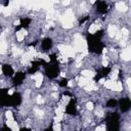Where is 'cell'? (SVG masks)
Instances as JSON below:
<instances>
[{"mask_svg": "<svg viewBox=\"0 0 131 131\" xmlns=\"http://www.w3.org/2000/svg\"><path fill=\"white\" fill-rule=\"evenodd\" d=\"M87 40V45H88V50L92 53L95 54H101L103 49H104V45L103 43L100 41V38L96 37L94 34H88L86 37Z\"/></svg>", "mask_w": 131, "mask_h": 131, "instance_id": "obj_1", "label": "cell"}, {"mask_svg": "<svg viewBox=\"0 0 131 131\" xmlns=\"http://www.w3.org/2000/svg\"><path fill=\"white\" fill-rule=\"evenodd\" d=\"M119 115L117 113H110L105 118V124L107 131H120Z\"/></svg>", "mask_w": 131, "mask_h": 131, "instance_id": "obj_2", "label": "cell"}, {"mask_svg": "<svg viewBox=\"0 0 131 131\" xmlns=\"http://www.w3.org/2000/svg\"><path fill=\"white\" fill-rule=\"evenodd\" d=\"M45 74L48 78L54 79L59 75V68H58V62H51L47 63L45 66Z\"/></svg>", "mask_w": 131, "mask_h": 131, "instance_id": "obj_3", "label": "cell"}, {"mask_svg": "<svg viewBox=\"0 0 131 131\" xmlns=\"http://www.w3.org/2000/svg\"><path fill=\"white\" fill-rule=\"evenodd\" d=\"M9 99L10 95H8V90L6 88L0 89V106H9Z\"/></svg>", "mask_w": 131, "mask_h": 131, "instance_id": "obj_4", "label": "cell"}, {"mask_svg": "<svg viewBox=\"0 0 131 131\" xmlns=\"http://www.w3.org/2000/svg\"><path fill=\"white\" fill-rule=\"evenodd\" d=\"M76 102L77 99L76 98H71V100L69 101L67 107H66V113L72 116H76L77 115V107H76Z\"/></svg>", "mask_w": 131, "mask_h": 131, "instance_id": "obj_5", "label": "cell"}, {"mask_svg": "<svg viewBox=\"0 0 131 131\" xmlns=\"http://www.w3.org/2000/svg\"><path fill=\"white\" fill-rule=\"evenodd\" d=\"M21 102V96L19 93L14 92L12 95H10V99H9V106H17L19 105Z\"/></svg>", "mask_w": 131, "mask_h": 131, "instance_id": "obj_6", "label": "cell"}, {"mask_svg": "<svg viewBox=\"0 0 131 131\" xmlns=\"http://www.w3.org/2000/svg\"><path fill=\"white\" fill-rule=\"evenodd\" d=\"M119 103H120V110H121L123 113L129 111V108H130V106H131V101H130V98H128V97L121 98L120 101H119Z\"/></svg>", "mask_w": 131, "mask_h": 131, "instance_id": "obj_7", "label": "cell"}, {"mask_svg": "<svg viewBox=\"0 0 131 131\" xmlns=\"http://www.w3.org/2000/svg\"><path fill=\"white\" fill-rule=\"evenodd\" d=\"M110 72H111V68H110V67L100 69V70L97 72V74L95 75V77H94V80L97 82V81H98V80H100L101 78H104V77H106V76L110 74Z\"/></svg>", "mask_w": 131, "mask_h": 131, "instance_id": "obj_8", "label": "cell"}, {"mask_svg": "<svg viewBox=\"0 0 131 131\" xmlns=\"http://www.w3.org/2000/svg\"><path fill=\"white\" fill-rule=\"evenodd\" d=\"M26 78V74L23 73V72H17L14 76H13V85L14 86H19L23 81L25 80Z\"/></svg>", "mask_w": 131, "mask_h": 131, "instance_id": "obj_9", "label": "cell"}, {"mask_svg": "<svg viewBox=\"0 0 131 131\" xmlns=\"http://www.w3.org/2000/svg\"><path fill=\"white\" fill-rule=\"evenodd\" d=\"M95 5H96V10H97V12H99V13H105L106 11H107V4L105 3V2H103V1H97L96 3H95Z\"/></svg>", "mask_w": 131, "mask_h": 131, "instance_id": "obj_10", "label": "cell"}, {"mask_svg": "<svg viewBox=\"0 0 131 131\" xmlns=\"http://www.w3.org/2000/svg\"><path fill=\"white\" fill-rule=\"evenodd\" d=\"M52 40L50 39V38H44L43 40H42V42H41V46H42V49L44 50V51H47V50H49L51 47H52Z\"/></svg>", "mask_w": 131, "mask_h": 131, "instance_id": "obj_11", "label": "cell"}, {"mask_svg": "<svg viewBox=\"0 0 131 131\" xmlns=\"http://www.w3.org/2000/svg\"><path fill=\"white\" fill-rule=\"evenodd\" d=\"M2 72L6 77H12L13 74H14L13 69L10 64H3L2 66Z\"/></svg>", "mask_w": 131, "mask_h": 131, "instance_id": "obj_12", "label": "cell"}, {"mask_svg": "<svg viewBox=\"0 0 131 131\" xmlns=\"http://www.w3.org/2000/svg\"><path fill=\"white\" fill-rule=\"evenodd\" d=\"M31 24V18H28V17H25V18H20V28H25L27 29Z\"/></svg>", "mask_w": 131, "mask_h": 131, "instance_id": "obj_13", "label": "cell"}, {"mask_svg": "<svg viewBox=\"0 0 131 131\" xmlns=\"http://www.w3.org/2000/svg\"><path fill=\"white\" fill-rule=\"evenodd\" d=\"M116 104H117V100L112 98V99H108V100L106 101L105 106H106V107H114Z\"/></svg>", "mask_w": 131, "mask_h": 131, "instance_id": "obj_14", "label": "cell"}, {"mask_svg": "<svg viewBox=\"0 0 131 131\" xmlns=\"http://www.w3.org/2000/svg\"><path fill=\"white\" fill-rule=\"evenodd\" d=\"M68 79H66V78H63V79H61L60 81H59V86L60 87H66L67 85H68Z\"/></svg>", "mask_w": 131, "mask_h": 131, "instance_id": "obj_15", "label": "cell"}, {"mask_svg": "<svg viewBox=\"0 0 131 131\" xmlns=\"http://www.w3.org/2000/svg\"><path fill=\"white\" fill-rule=\"evenodd\" d=\"M39 70V68H35V67H31L29 70H28V73L30 74V75H33V74H35L37 71Z\"/></svg>", "mask_w": 131, "mask_h": 131, "instance_id": "obj_16", "label": "cell"}, {"mask_svg": "<svg viewBox=\"0 0 131 131\" xmlns=\"http://www.w3.org/2000/svg\"><path fill=\"white\" fill-rule=\"evenodd\" d=\"M49 57H50L51 62H58L57 61V58H56V54H50Z\"/></svg>", "mask_w": 131, "mask_h": 131, "instance_id": "obj_17", "label": "cell"}, {"mask_svg": "<svg viewBox=\"0 0 131 131\" xmlns=\"http://www.w3.org/2000/svg\"><path fill=\"white\" fill-rule=\"evenodd\" d=\"M2 130H3V131H11V129H10L8 126H6V125H4V126H3Z\"/></svg>", "mask_w": 131, "mask_h": 131, "instance_id": "obj_18", "label": "cell"}, {"mask_svg": "<svg viewBox=\"0 0 131 131\" xmlns=\"http://www.w3.org/2000/svg\"><path fill=\"white\" fill-rule=\"evenodd\" d=\"M87 19H88V16H85V17H84V18H81V19H80V21H79V23H80V24H83V23H84V21H86V20H87Z\"/></svg>", "mask_w": 131, "mask_h": 131, "instance_id": "obj_19", "label": "cell"}, {"mask_svg": "<svg viewBox=\"0 0 131 131\" xmlns=\"http://www.w3.org/2000/svg\"><path fill=\"white\" fill-rule=\"evenodd\" d=\"M45 131H53V128H52V126H50V127H48L47 129H45Z\"/></svg>", "mask_w": 131, "mask_h": 131, "instance_id": "obj_20", "label": "cell"}, {"mask_svg": "<svg viewBox=\"0 0 131 131\" xmlns=\"http://www.w3.org/2000/svg\"><path fill=\"white\" fill-rule=\"evenodd\" d=\"M19 131H31V129H29V128H21Z\"/></svg>", "mask_w": 131, "mask_h": 131, "instance_id": "obj_21", "label": "cell"}, {"mask_svg": "<svg viewBox=\"0 0 131 131\" xmlns=\"http://www.w3.org/2000/svg\"><path fill=\"white\" fill-rule=\"evenodd\" d=\"M37 44V41H35V42H32V43H30L29 44V46H35Z\"/></svg>", "mask_w": 131, "mask_h": 131, "instance_id": "obj_22", "label": "cell"}, {"mask_svg": "<svg viewBox=\"0 0 131 131\" xmlns=\"http://www.w3.org/2000/svg\"><path fill=\"white\" fill-rule=\"evenodd\" d=\"M63 95H69V96H70V95H71V93H70V92H67V91H66V92H63Z\"/></svg>", "mask_w": 131, "mask_h": 131, "instance_id": "obj_23", "label": "cell"}, {"mask_svg": "<svg viewBox=\"0 0 131 131\" xmlns=\"http://www.w3.org/2000/svg\"><path fill=\"white\" fill-rule=\"evenodd\" d=\"M8 4H9V1H5V2H4V6H7Z\"/></svg>", "mask_w": 131, "mask_h": 131, "instance_id": "obj_24", "label": "cell"}, {"mask_svg": "<svg viewBox=\"0 0 131 131\" xmlns=\"http://www.w3.org/2000/svg\"><path fill=\"white\" fill-rule=\"evenodd\" d=\"M0 131H3V130H2V129H0Z\"/></svg>", "mask_w": 131, "mask_h": 131, "instance_id": "obj_25", "label": "cell"}]
</instances>
